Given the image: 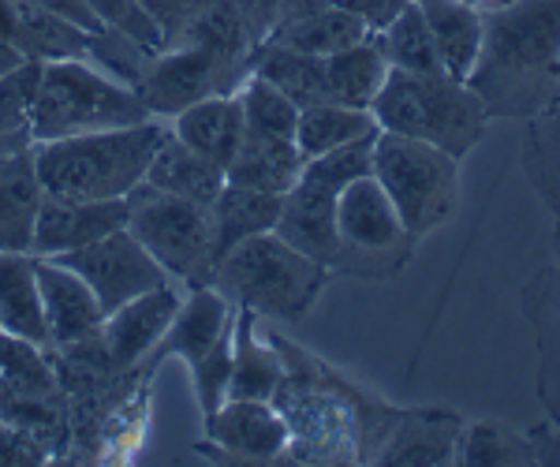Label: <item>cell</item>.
<instances>
[{"label":"cell","instance_id":"17","mask_svg":"<svg viewBox=\"0 0 560 467\" xmlns=\"http://www.w3.org/2000/svg\"><path fill=\"white\" fill-rule=\"evenodd\" d=\"M464 434V419L448 408H400L396 423L388 427L382 448L374 453V464L396 467H441L456 464V445Z\"/></svg>","mask_w":560,"mask_h":467},{"label":"cell","instance_id":"7","mask_svg":"<svg viewBox=\"0 0 560 467\" xmlns=\"http://www.w3.org/2000/svg\"><path fill=\"white\" fill-rule=\"evenodd\" d=\"M128 232L165 269L168 281H184L187 289L213 284L217 262H221L213 206L139 184L128 195Z\"/></svg>","mask_w":560,"mask_h":467},{"label":"cell","instance_id":"22","mask_svg":"<svg viewBox=\"0 0 560 467\" xmlns=\"http://www.w3.org/2000/svg\"><path fill=\"white\" fill-rule=\"evenodd\" d=\"M42 179L34 168V147L0 161V250L31 255L34 218L42 206Z\"/></svg>","mask_w":560,"mask_h":467},{"label":"cell","instance_id":"42","mask_svg":"<svg viewBox=\"0 0 560 467\" xmlns=\"http://www.w3.org/2000/svg\"><path fill=\"white\" fill-rule=\"evenodd\" d=\"M325 4L345 8V12H351L355 20H363L370 31H382V26L393 20L408 0H325Z\"/></svg>","mask_w":560,"mask_h":467},{"label":"cell","instance_id":"44","mask_svg":"<svg viewBox=\"0 0 560 467\" xmlns=\"http://www.w3.org/2000/svg\"><path fill=\"white\" fill-rule=\"evenodd\" d=\"M38 4H45L49 12H57V15H65V20H71L75 26H83V31H105L102 23L94 20V12L83 4V0H38Z\"/></svg>","mask_w":560,"mask_h":467},{"label":"cell","instance_id":"48","mask_svg":"<svg viewBox=\"0 0 560 467\" xmlns=\"http://www.w3.org/2000/svg\"><path fill=\"white\" fill-rule=\"evenodd\" d=\"M557 102H560V97H557Z\"/></svg>","mask_w":560,"mask_h":467},{"label":"cell","instance_id":"46","mask_svg":"<svg viewBox=\"0 0 560 467\" xmlns=\"http://www.w3.org/2000/svg\"><path fill=\"white\" fill-rule=\"evenodd\" d=\"M23 154H26V150H23ZM8 157H15V150H12V147H8V142H4V139H0V161H8Z\"/></svg>","mask_w":560,"mask_h":467},{"label":"cell","instance_id":"4","mask_svg":"<svg viewBox=\"0 0 560 467\" xmlns=\"http://www.w3.org/2000/svg\"><path fill=\"white\" fill-rule=\"evenodd\" d=\"M329 277V266L306 258L303 250L284 244L277 232H261V236L236 244L217 262L213 289L232 307H247L258 318L303 322L322 300Z\"/></svg>","mask_w":560,"mask_h":467},{"label":"cell","instance_id":"37","mask_svg":"<svg viewBox=\"0 0 560 467\" xmlns=\"http://www.w3.org/2000/svg\"><path fill=\"white\" fill-rule=\"evenodd\" d=\"M0 378L31 385V389H60L49 348L4 334V329H0Z\"/></svg>","mask_w":560,"mask_h":467},{"label":"cell","instance_id":"15","mask_svg":"<svg viewBox=\"0 0 560 467\" xmlns=\"http://www.w3.org/2000/svg\"><path fill=\"white\" fill-rule=\"evenodd\" d=\"M337 199L340 191L300 173V179L280 195L273 232L284 244L303 250L306 258L332 269V258H337Z\"/></svg>","mask_w":560,"mask_h":467},{"label":"cell","instance_id":"32","mask_svg":"<svg viewBox=\"0 0 560 467\" xmlns=\"http://www.w3.org/2000/svg\"><path fill=\"white\" fill-rule=\"evenodd\" d=\"M370 131H377V124L366 109L322 102V105H306V109H300L295 147H300L303 161H311V157H322V154H329V150L345 147V142L363 139Z\"/></svg>","mask_w":560,"mask_h":467},{"label":"cell","instance_id":"13","mask_svg":"<svg viewBox=\"0 0 560 467\" xmlns=\"http://www.w3.org/2000/svg\"><path fill=\"white\" fill-rule=\"evenodd\" d=\"M116 229H128V199L108 202H75L42 195L38 218H34L31 255L34 258H60L71 250L94 244Z\"/></svg>","mask_w":560,"mask_h":467},{"label":"cell","instance_id":"35","mask_svg":"<svg viewBox=\"0 0 560 467\" xmlns=\"http://www.w3.org/2000/svg\"><path fill=\"white\" fill-rule=\"evenodd\" d=\"M38 79H42V60L31 57L0 75V139L15 154L34 147L31 116H34V97H38Z\"/></svg>","mask_w":560,"mask_h":467},{"label":"cell","instance_id":"36","mask_svg":"<svg viewBox=\"0 0 560 467\" xmlns=\"http://www.w3.org/2000/svg\"><path fill=\"white\" fill-rule=\"evenodd\" d=\"M243 109V131L250 135H273V139L295 142V124H300V105L288 102L284 94L266 83L261 75H247L236 90Z\"/></svg>","mask_w":560,"mask_h":467},{"label":"cell","instance_id":"11","mask_svg":"<svg viewBox=\"0 0 560 467\" xmlns=\"http://www.w3.org/2000/svg\"><path fill=\"white\" fill-rule=\"evenodd\" d=\"M206 437L217 445L224 460L277 464L288 460L292 430H288L273 400H224L206 419Z\"/></svg>","mask_w":560,"mask_h":467},{"label":"cell","instance_id":"18","mask_svg":"<svg viewBox=\"0 0 560 467\" xmlns=\"http://www.w3.org/2000/svg\"><path fill=\"white\" fill-rule=\"evenodd\" d=\"M523 318L535 329L538 348V400L560 423V269L541 266L520 292Z\"/></svg>","mask_w":560,"mask_h":467},{"label":"cell","instance_id":"30","mask_svg":"<svg viewBox=\"0 0 560 467\" xmlns=\"http://www.w3.org/2000/svg\"><path fill=\"white\" fill-rule=\"evenodd\" d=\"M523 124H527L520 142L523 176H527V184L535 187L541 206L560 224V102L527 116Z\"/></svg>","mask_w":560,"mask_h":467},{"label":"cell","instance_id":"45","mask_svg":"<svg viewBox=\"0 0 560 467\" xmlns=\"http://www.w3.org/2000/svg\"><path fill=\"white\" fill-rule=\"evenodd\" d=\"M549 247H553V266L560 269V224L553 229V236H549Z\"/></svg>","mask_w":560,"mask_h":467},{"label":"cell","instance_id":"8","mask_svg":"<svg viewBox=\"0 0 560 467\" xmlns=\"http://www.w3.org/2000/svg\"><path fill=\"white\" fill-rule=\"evenodd\" d=\"M419 240L400 221L374 176H359L337 199V258L332 273L351 281H388L411 262Z\"/></svg>","mask_w":560,"mask_h":467},{"label":"cell","instance_id":"9","mask_svg":"<svg viewBox=\"0 0 560 467\" xmlns=\"http://www.w3.org/2000/svg\"><path fill=\"white\" fill-rule=\"evenodd\" d=\"M243 71L221 60L213 49L198 42H173L165 49L150 52L142 75L135 79V94L147 105L153 120H173L187 105L202 102L210 94H236Z\"/></svg>","mask_w":560,"mask_h":467},{"label":"cell","instance_id":"31","mask_svg":"<svg viewBox=\"0 0 560 467\" xmlns=\"http://www.w3.org/2000/svg\"><path fill=\"white\" fill-rule=\"evenodd\" d=\"M280 213V195L258 191V187H243L224 179L221 195L213 202V224H217V255H229L232 247L243 244L261 232H273Z\"/></svg>","mask_w":560,"mask_h":467},{"label":"cell","instance_id":"41","mask_svg":"<svg viewBox=\"0 0 560 467\" xmlns=\"http://www.w3.org/2000/svg\"><path fill=\"white\" fill-rule=\"evenodd\" d=\"M142 4H147V12L153 15V23L161 26L165 45H168V42H176V34L184 31L187 20H191L206 0H142Z\"/></svg>","mask_w":560,"mask_h":467},{"label":"cell","instance_id":"47","mask_svg":"<svg viewBox=\"0 0 560 467\" xmlns=\"http://www.w3.org/2000/svg\"><path fill=\"white\" fill-rule=\"evenodd\" d=\"M467 4H475L478 12H482V8H490V4H497V0H467Z\"/></svg>","mask_w":560,"mask_h":467},{"label":"cell","instance_id":"14","mask_svg":"<svg viewBox=\"0 0 560 467\" xmlns=\"http://www.w3.org/2000/svg\"><path fill=\"white\" fill-rule=\"evenodd\" d=\"M232 322H236V307H232L213 284L191 289L187 300H179V311H176V318L168 322L165 337L153 345V352L142 359L135 374H139V378H150V374L158 371L161 359H168V355H179L187 366H191L195 359H202L217 340L229 334Z\"/></svg>","mask_w":560,"mask_h":467},{"label":"cell","instance_id":"40","mask_svg":"<svg viewBox=\"0 0 560 467\" xmlns=\"http://www.w3.org/2000/svg\"><path fill=\"white\" fill-rule=\"evenodd\" d=\"M49 448L42 442H34L31 434H23V430L0 423V467H31V464H49Z\"/></svg>","mask_w":560,"mask_h":467},{"label":"cell","instance_id":"20","mask_svg":"<svg viewBox=\"0 0 560 467\" xmlns=\"http://www.w3.org/2000/svg\"><path fill=\"white\" fill-rule=\"evenodd\" d=\"M173 139L184 142L187 150L210 157L213 165L229 168L243 139V109L236 94H210L202 102L187 105L168 120Z\"/></svg>","mask_w":560,"mask_h":467},{"label":"cell","instance_id":"10","mask_svg":"<svg viewBox=\"0 0 560 467\" xmlns=\"http://www.w3.org/2000/svg\"><path fill=\"white\" fill-rule=\"evenodd\" d=\"M57 262H65L83 277L102 314H113L116 307L135 300V295L168 284V273L153 262V255L128 229L108 232V236L94 240V244L71 250V255H60Z\"/></svg>","mask_w":560,"mask_h":467},{"label":"cell","instance_id":"1","mask_svg":"<svg viewBox=\"0 0 560 467\" xmlns=\"http://www.w3.org/2000/svg\"><path fill=\"white\" fill-rule=\"evenodd\" d=\"M467 86L490 120H527L560 97V0L482 8V45Z\"/></svg>","mask_w":560,"mask_h":467},{"label":"cell","instance_id":"43","mask_svg":"<svg viewBox=\"0 0 560 467\" xmlns=\"http://www.w3.org/2000/svg\"><path fill=\"white\" fill-rule=\"evenodd\" d=\"M527 442H530V448H535V464L560 467V423L546 419V423L530 427L527 430Z\"/></svg>","mask_w":560,"mask_h":467},{"label":"cell","instance_id":"19","mask_svg":"<svg viewBox=\"0 0 560 467\" xmlns=\"http://www.w3.org/2000/svg\"><path fill=\"white\" fill-rule=\"evenodd\" d=\"M8 8V34L15 49L31 60H90V38L94 31H83L65 15L49 12L38 0H4Z\"/></svg>","mask_w":560,"mask_h":467},{"label":"cell","instance_id":"33","mask_svg":"<svg viewBox=\"0 0 560 467\" xmlns=\"http://www.w3.org/2000/svg\"><path fill=\"white\" fill-rule=\"evenodd\" d=\"M374 38H377V45H382L388 68L419 71V75L445 71L438 60V45H433V38H430V26H427V15H422L419 0H408V4H404L400 12L382 26V31H374Z\"/></svg>","mask_w":560,"mask_h":467},{"label":"cell","instance_id":"28","mask_svg":"<svg viewBox=\"0 0 560 467\" xmlns=\"http://www.w3.org/2000/svg\"><path fill=\"white\" fill-rule=\"evenodd\" d=\"M250 75H261L273 83L288 102L300 109L306 105L329 102V79H325V57H311V52H295L284 45L261 42L250 52Z\"/></svg>","mask_w":560,"mask_h":467},{"label":"cell","instance_id":"27","mask_svg":"<svg viewBox=\"0 0 560 467\" xmlns=\"http://www.w3.org/2000/svg\"><path fill=\"white\" fill-rule=\"evenodd\" d=\"M0 329L49 348V329H45L42 292L31 255L0 250Z\"/></svg>","mask_w":560,"mask_h":467},{"label":"cell","instance_id":"23","mask_svg":"<svg viewBox=\"0 0 560 467\" xmlns=\"http://www.w3.org/2000/svg\"><path fill=\"white\" fill-rule=\"evenodd\" d=\"M370 26L363 20H355L345 8L332 4H318L311 12H300L292 20L277 23L273 31L266 34V42L284 45V49L295 52H311V57H332V52L348 49V45L370 38ZM261 45V42H258Z\"/></svg>","mask_w":560,"mask_h":467},{"label":"cell","instance_id":"25","mask_svg":"<svg viewBox=\"0 0 560 467\" xmlns=\"http://www.w3.org/2000/svg\"><path fill=\"white\" fill-rule=\"evenodd\" d=\"M419 8L438 45L441 68L467 83L478 60V45H482V12L467 0H419Z\"/></svg>","mask_w":560,"mask_h":467},{"label":"cell","instance_id":"3","mask_svg":"<svg viewBox=\"0 0 560 467\" xmlns=\"http://www.w3.org/2000/svg\"><path fill=\"white\" fill-rule=\"evenodd\" d=\"M370 116L382 131L422 139L459 161L471 154L490 128V113L478 102L475 90L445 71L419 75V71L388 68L385 86L370 105Z\"/></svg>","mask_w":560,"mask_h":467},{"label":"cell","instance_id":"5","mask_svg":"<svg viewBox=\"0 0 560 467\" xmlns=\"http://www.w3.org/2000/svg\"><path fill=\"white\" fill-rule=\"evenodd\" d=\"M153 120L139 94L90 60H42L38 97H34V142L71 139V135L131 128Z\"/></svg>","mask_w":560,"mask_h":467},{"label":"cell","instance_id":"2","mask_svg":"<svg viewBox=\"0 0 560 467\" xmlns=\"http://www.w3.org/2000/svg\"><path fill=\"white\" fill-rule=\"evenodd\" d=\"M165 135L168 124L142 120L131 128L34 142V168H38L42 191L75 202L128 199L147 179V168Z\"/></svg>","mask_w":560,"mask_h":467},{"label":"cell","instance_id":"6","mask_svg":"<svg viewBox=\"0 0 560 467\" xmlns=\"http://www.w3.org/2000/svg\"><path fill=\"white\" fill-rule=\"evenodd\" d=\"M370 176L382 184L415 240L448 224L459 202V157L408 135L377 128Z\"/></svg>","mask_w":560,"mask_h":467},{"label":"cell","instance_id":"39","mask_svg":"<svg viewBox=\"0 0 560 467\" xmlns=\"http://www.w3.org/2000/svg\"><path fill=\"white\" fill-rule=\"evenodd\" d=\"M83 4L94 12V20L108 26V31H120L135 38L147 49H165V34L153 23V15L147 12L142 0H83Z\"/></svg>","mask_w":560,"mask_h":467},{"label":"cell","instance_id":"38","mask_svg":"<svg viewBox=\"0 0 560 467\" xmlns=\"http://www.w3.org/2000/svg\"><path fill=\"white\" fill-rule=\"evenodd\" d=\"M195 397L202 408V419H210L224 400H229V382H232V329L224 334L202 359H195L191 366Z\"/></svg>","mask_w":560,"mask_h":467},{"label":"cell","instance_id":"16","mask_svg":"<svg viewBox=\"0 0 560 467\" xmlns=\"http://www.w3.org/2000/svg\"><path fill=\"white\" fill-rule=\"evenodd\" d=\"M34 258V255H31ZM34 277H38L45 329H49V348H68L75 340H86L102 329V307L86 281L57 258H34Z\"/></svg>","mask_w":560,"mask_h":467},{"label":"cell","instance_id":"21","mask_svg":"<svg viewBox=\"0 0 560 467\" xmlns=\"http://www.w3.org/2000/svg\"><path fill=\"white\" fill-rule=\"evenodd\" d=\"M284 382V359L273 340L258 337V314L236 307L232 322V382L229 400H273Z\"/></svg>","mask_w":560,"mask_h":467},{"label":"cell","instance_id":"26","mask_svg":"<svg viewBox=\"0 0 560 467\" xmlns=\"http://www.w3.org/2000/svg\"><path fill=\"white\" fill-rule=\"evenodd\" d=\"M142 184L158 187V191H168V195H179V199L213 206L224 187V168L213 165L210 157L187 150L184 142L173 139V131H168L165 139H161Z\"/></svg>","mask_w":560,"mask_h":467},{"label":"cell","instance_id":"34","mask_svg":"<svg viewBox=\"0 0 560 467\" xmlns=\"http://www.w3.org/2000/svg\"><path fill=\"white\" fill-rule=\"evenodd\" d=\"M456 464L464 467H523L535 464V448L527 442V430L509 427L501 419H475L464 423L456 445Z\"/></svg>","mask_w":560,"mask_h":467},{"label":"cell","instance_id":"29","mask_svg":"<svg viewBox=\"0 0 560 467\" xmlns=\"http://www.w3.org/2000/svg\"><path fill=\"white\" fill-rule=\"evenodd\" d=\"M325 79H329V102L370 113L377 90L388 79V60L374 34L348 45V49L332 52V57H325Z\"/></svg>","mask_w":560,"mask_h":467},{"label":"cell","instance_id":"24","mask_svg":"<svg viewBox=\"0 0 560 467\" xmlns=\"http://www.w3.org/2000/svg\"><path fill=\"white\" fill-rule=\"evenodd\" d=\"M300 173H303V154L292 139L243 131L236 157L224 168V179L243 187H258V191L269 195H284L300 179Z\"/></svg>","mask_w":560,"mask_h":467},{"label":"cell","instance_id":"12","mask_svg":"<svg viewBox=\"0 0 560 467\" xmlns=\"http://www.w3.org/2000/svg\"><path fill=\"white\" fill-rule=\"evenodd\" d=\"M176 311H179V295L173 289V281H168L153 292L135 295V300L116 307L113 314H105L102 329H97V340H102L108 363L120 374L139 371V363L153 352V345L165 337Z\"/></svg>","mask_w":560,"mask_h":467}]
</instances>
